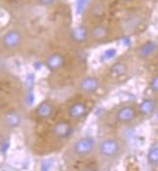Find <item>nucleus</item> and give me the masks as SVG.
<instances>
[{"label": "nucleus", "instance_id": "nucleus-17", "mask_svg": "<svg viewBox=\"0 0 158 171\" xmlns=\"http://www.w3.org/2000/svg\"><path fill=\"white\" fill-rule=\"evenodd\" d=\"M147 160L149 164L153 165L158 164V146H154V147L149 149L147 153Z\"/></svg>", "mask_w": 158, "mask_h": 171}, {"label": "nucleus", "instance_id": "nucleus-5", "mask_svg": "<svg viewBox=\"0 0 158 171\" xmlns=\"http://www.w3.org/2000/svg\"><path fill=\"white\" fill-rule=\"evenodd\" d=\"M96 149V140L92 136H84L73 145V152L78 157H86Z\"/></svg>", "mask_w": 158, "mask_h": 171}, {"label": "nucleus", "instance_id": "nucleus-14", "mask_svg": "<svg viewBox=\"0 0 158 171\" xmlns=\"http://www.w3.org/2000/svg\"><path fill=\"white\" fill-rule=\"evenodd\" d=\"M3 123L9 129H16L21 124V115L16 110H10L4 114Z\"/></svg>", "mask_w": 158, "mask_h": 171}, {"label": "nucleus", "instance_id": "nucleus-9", "mask_svg": "<svg viewBox=\"0 0 158 171\" xmlns=\"http://www.w3.org/2000/svg\"><path fill=\"white\" fill-rule=\"evenodd\" d=\"M67 63L66 56L58 51H54L50 53L46 57L45 66L51 72H57L65 67Z\"/></svg>", "mask_w": 158, "mask_h": 171}, {"label": "nucleus", "instance_id": "nucleus-7", "mask_svg": "<svg viewBox=\"0 0 158 171\" xmlns=\"http://www.w3.org/2000/svg\"><path fill=\"white\" fill-rule=\"evenodd\" d=\"M52 135L58 140H67L74 134V127L67 120H58L52 125Z\"/></svg>", "mask_w": 158, "mask_h": 171}, {"label": "nucleus", "instance_id": "nucleus-4", "mask_svg": "<svg viewBox=\"0 0 158 171\" xmlns=\"http://www.w3.org/2000/svg\"><path fill=\"white\" fill-rule=\"evenodd\" d=\"M120 144L114 137H109L102 140L98 145V153L104 160H113L120 152Z\"/></svg>", "mask_w": 158, "mask_h": 171}, {"label": "nucleus", "instance_id": "nucleus-11", "mask_svg": "<svg viewBox=\"0 0 158 171\" xmlns=\"http://www.w3.org/2000/svg\"><path fill=\"white\" fill-rule=\"evenodd\" d=\"M71 40L77 45H88V26L86 23L80 24V25L76 26L75 28L72 29L70 33Z\"/></svg>", "mask_w": 158, "mask_h": 171}, {"label": "nucleus", "instance_id": "nucleus-23", "mask_svg": "<svg viewBox=\"0 0 158 171\" xmlns=\"http://www.w3.org/2000/svg\"><path fill=\"white\" fill-rule=\"evenodd\" d=\"M3 143V139H2V136L0 135V145H1Z\"/></svg>", "mask_w": 158, "mask_h": 171}, {"label": "nucleus", "instance_id": "nucleus-6", "mask_svg": "<svg viewBox=\"0 0 158 171\" xmlns=\"http://www.w3.org/2000/svg\"><path fill=\"white\" fill-rule=\"evenodd\" d=\"M101 87V80L96 76H84L78 82V90L84 95L95 94Z\"/></svg>", "mask_w": 158, "mask_h": 171}, {"label": "nucleus", "instance_id": "nucleus-13", "mask_svg": "<svg viewBox=\"0 0 158 171\" xmlns=\"http://www.w3.org/2000/svg\"><path fill=\"white\" fill-rule=\"evenodd\" d=\"M158 50V45L154 41H147L144 44H142L137 50V54L142 59H148L152 57Z\"/></svg>", "mask_w": 158, "mask_h": 171}, {"label": "nucleus", "instance_id": "nucleus-3", "mask_svg": "<svg viewBox=\"0 0 158 171\" xmlns=\"http://www.w3.org/2000/svg\"><path fill=\"white\" fill-rule=\"evenodd\" d=\"M25 42L23 32L17 27L7 29L0 38V44L5 50L17 51L22 46Z\"/></svg>", "mask_w": 158, "mask_h": 171}, {"label": "nucleus", "instance_id": "nucleus-10", "mask_svg": "<svg viewBox=\"0 0 158 171\" xmlns=\"http://www.w3.org/2000/svg\"><path fill=\"white\" fill-rule=\"evenodd\" d=\"M137 116V109L135 107L131 104L122 105L120 108H117L115 118L120 124H128L136 118Z\"/></svg>", "mask_w": 158, "mask_h": 171}, {"label": "nucleus", "instance_id": "nucleus-1", "mask_svg": "<svg viewBox=\"0 0 158 171\" xmlns=\"http://www.w3.org/2000/svg\"><path fill=\"white\" fill-rule=\"evenodd\" d=\"M88 26V45H103L115 39L120 31L117 25L103 20L86 23Z\"/></svg>", "mask_w": 158, "mask_h": 171}, {"label": "nucleus", "instance_id": "nucleus-8", "mask_svg": "<svg viewBox=\"0 0 158 171\" xmlns=\"http://www.w3.org/2000/svg\"><path fill=\"white\" fill-rule=\"evenodd\" d=\"M89 107L85 102L82 100H75L67 107V113L70 119L74 121H81L88 116Z\"/></svg>", "mask_w": 158, "mask_h": 171}, {"label": "nucleus", "instance_id": "nucleus-21", "mask_svg": "<svg viewBox=\"0 0 158 171\" xmlns=\"http://www.w3.org/2000/svg\"><path fill=\"white\" fill-rule=\"evenodd\" d=\"M116 2L120 3V4H124V5H128V4H132L136 1V0H115Z\"/></svg>", "mask_w": 158, "mask_h": 171}, {"label": "nucleus", "instance_id": "nucleus-18", "mask_svg": "<svg viewBox=\"0 0 158 171\" xmlns=\"http://www.w3.org/2000/svg\"><path fill=\"white\" fill-rule=\"evenodd\" d=\"M38 3L44 7H51L58 2V0H37Z\"/></svg>", "mask_w": 158, "mask_h": 171}, {"label": "nucleus", "instance_id": "nucleus-2", "mask_svg": "<svg viewBox=\"0 0 158 171\" xmlns=\"http://www.w3.org/2000/svg\"><path fill=\"white\" fill-rule=\"evenodd\" d=\"M147 21V14L139 9H130L120 20L117 26L123 33H135L145 25Z\"/></svg>", "mask_w": 158, "mask_h": 171}, {"label": "nucleus", "instance_id": "nucleus-12", "mask_svg": "<svg viewBox=\"0 0 158 171\" xmlns=\"http://www.w3.org/2000/svg\"><path fill=\"white\" fill-rule=\"evenodd\" d=\"M55 112V105L50 100H44L35 108V114L39 119L49 120Z\"/></svg>", "mask_w": 158, "mask_h": 171}, {"label": "nucleus", "instance_id": "nucleus-19", "mask_svg": "<svg viewBox=\"0 0 158 171\" xmlns=\"http://www.w3.org/2000/svg\"><path fill=\"white\" fill-rule=\"evenodd\" d=\"M151 89L153 92L158 93V75L153 77V78L151 79Z\"/></svg>", "mask_w": 158, "mask_h": 171}, {"label": "nucleus", "instance_id": "nucleus-15", "mask_svg": "<svg viewBox=\"0 0 158 171\" xmlns=\"http://www.w3.org/2000/svg\"><path fill=\"white\" fill-rule=\"evenodd\" d=\"M128 72V66L127 64L124 62H115L113 64L109 69V75L112 78H120L126 75V72Z\"/></svg>", "mask_w": 158, "mask_h": 171}, {"label": "nucleus", "instance_id": "nucleus-16", "mask_svg": "<svg viewBox=\"0 0 158 171\" xmlns=\"http://www.w3.org/2000/svg\"><path fill=\"white\" fill-rule=\"evenodd\" d=\"M155 109H156V103L152 99H145L138 107V111L144 116L151 115V114L154 112Z\"/></svg>", "mask_w": 158, "mask_h": 171}, {"label": "nucleus", "instance_id": "nucleus-20", "mask_svg": "<svg viewBox=\"0 0 158 171\" xmlns=\"http://www.w3.org/2000/svg\"><path fill=\"white\" fill-rule=\"evenodd\" d=\"M115 50H107L105 52V57L107 59H111V58H113V57L115 56Z\"/></svg>", "mask_w": 158, "mask_h": 171}, {"label": "nucleus", "instance_id": "nucleus-22", "mask_svg": "<svg viewBox=\"0 0 158 171\" xmlns=\"http://www.w3.org/2000/svg\"><path fill=\"white\" fill-rule=\"evenodd\" d=\"M82 171H101V170H99L97 168H93V167H85Z\"/></svg>", "mask_w": 158, "mask_h": 171}]
</instances>
